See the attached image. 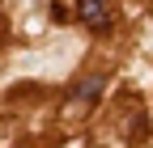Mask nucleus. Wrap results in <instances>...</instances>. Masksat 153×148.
I'll use <instances>...</instances> for the list:
<instances>
[{
	"label": "nucleus",
	"mask_w": 153,
	"mask_h": 148,
	"mask_svg": "<svg viewBox=\"0 0 153 148\" xmlns=\"http://www.w3.org/2000/svg\"><path fill=\"white\" fill-rule=\"evenodd\" d=\"M72 13H76V21L89 26V30H111V21H115L111 0H72Z\"/></svg>",
	"instance_id": "nucleus-1"
},
{
	"label": "nucleus",
	"mask_w": 153,
	"mask_h": 148,
	"mask_svg": "<svg viewBox=\"0 0 153 148\" xmlns=\"http://www.w3.org/2000/svg\"><path fill=\"white\" fill-rule=\"evenodd\" d=\"M102 85H106V81L98 76V72H94V76H85L81 85H72V97H76V102H85V97H98V93H102Z\"/></svg>",
	"instance_id": "nucleus-2"
}]
</instances>
